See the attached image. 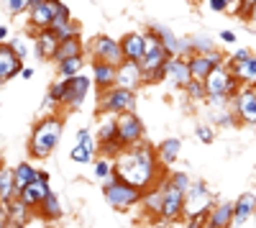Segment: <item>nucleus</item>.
Masks as SVG:
<instances>
[{
    "instance_id": "36",
    "label": "nucleus",
    "mask_w": 256,
    "mask_h": 228,
    "mask_svg": "<svg viewBox=\"0 0 256 228\" xmlns=\"http://www.w3.org/2000/svg\"><path fill=\"white\" fill-rule=\"evenodd\" d=\"M110 138H116V116H108V120H102L98 128V144L110 141Z\"/></svg>"
},
{
    "instance_id": "48",
    "label": "nucleus",
    "mask_w": 256,
    "mask_h": 228,
    "mask_svg": "<svg viewBox=\"0 0 256 228\" xmlns=\"http://www.w3.org/2000/svg\"><path fill=\"white\" fill-rule=\"evenodd\" d=\"M20 77H24V80H31V77H34V70H31V67H24V70H20Z\"/></svg>"
},
{
    "instance_id": "18",
    "label": "nucleus",
    "mask_w": 256,
    "mask_h": 228,
    "mask_svg": "<svg viewBox=\"0 0 256 228\" xmlns=\"http://www.w3.org/2000/svg\"><path fill=\"white\" fill-rule=\"evenodd\" d=\"M56 46H59V38H56V34H54L52 28H41V31L36 34V41H34V54H36V59H41V62L54 59Z\"/></svg>"
},
{
    "instance_id": "8",
    "label": "nucleus",
    "mask_w": 256,
    "mask_h": 228,
    "mask_svg": "<svg viewBox=\"0 0 256 228\" xmlns=\"http://www.w3.org/2000/svg\"><path fill=\"white\" fill-rule=\"evenodd\" d=\"M162 188H164V200H162L159 223H177L184 216V190H180L169 180H162Z\"/></svg>"
},
{
    "instance_id": "3",
    "label": "nucleus",
    "mask_w": 256,
    "mask_h": 228,
    "mask_svg": "<svg viewBox=\"0 0 256 228\" xmlns=\"http://www.w3.org/2000/svg\"><path fill=\"white\" fill-rule=\"evenodd\" d=\"M62 131H64V120L59 116H46L41 118L28 138V152L34 159H46L62 141Z\"/></svg>"
},
{
    "instance_id": "24",
    "label": "nucleus",
    "mask_w": 256,
    "mask_h": 228,
    "mask_svg": "<svg viewBox=\"0 0 256 228\" xmlns=\"http://www.w3.org/2000/svg\"><path fill=\"white\" fill-rule=\"evenodd\" d=\"M230 223H233V202H228V200L220 205H212L208 213V220H205V226H210V228H226Z\"/></svg>"
},
{
    "instance_id": "35",
    "label": "nucleus",
    "mask_w": 256,
    "mask_h": 228,
    "mask_svg": "<svg viewBox=\"0 0 256 228\" xmlns=\"http://www.w3.org/2000/svg\"><path fill=\"white\" fill-rule=\"evenodd\" d=\"M184 95L190 100H205L208 98V90H205V80H198V77H192L187 85H184Z\"/></svg>"
},
{
    "instance_id": "16",
    "label": "nucleus",
    "mask_w": 256,
    "mask_h": 228,
    "mask_svg": "<svg viewBox=\"0 0 256 228\" xmlns=\"http://www.w3.org/2000/svg\"><path fill=\"white\" fill-rule=\"evenodd\" d=\"M64 3L62 0H44L41 6H36V8H31L28 10V24H31V28H49L52 26V20H54V16L59 13V8H62Z\"/></svg>"
},
{
    "instance_id": "51",
    "label": "nucleus",
    "mask_w": 256,
    "mask_h": 228,
    "mask_svg": "<svg viewBox=\"0 0 256 228\" xmlns=\"http://www.w3.org/2000/svg\"><path fill=\"white\" fill-rule=\"evenodd\" d=\"M0 167H3V159H0Z\"/></svg>"
},
{
    "instance_id": "40",
    "label": "nucleus",
    "mask_w": 256,
    "mask_h": 228,
    "mask_svg": "<svg viewBox=\"0 0 256 228\" xmlns=\"http://www.w3.org/2000/svg\"><path fill=\"white\" fill-rule=\"evenodd\" d=\"M195 136H198L202 144H212V138H216V131H212V126H198V128H195Z\"/></svg>"
},
{
    "instance_id": "46",
    "label": "nucleus",
    "mask_w": 256,
    "mask_h": 228,
    "mask_svg": "<svg viewBox=\"0 0 256 228\" xmlns=\"http://www.w3.org/2000/svg\"><path fill=\"white\" fill-rule=\"evenodd\" d=\"M8 41H10V26L0 24V44H8Z\"/></svg>"
},
{
    "instance_id": "38",
    "label": "nucleus",
    "mask_w": 256,
    "mask_h": 228,
    "mask_svg": "<svg viewBox=\"0 0 256 228\" xmlns=\"http://www.w3.org/2000/svg\"><path fill=\"white\" fill-rule=\"evenodd\" d=\"M6 3V8H8V13L10 16H20V13H28V0H3Z\"/></svg>"
},
{
    "instance_id": "42",
    "label": "nucleus",
    "mask_w": 256,
    "mask_h": 228,
    "mask_svg": "<svg viewBox=\"0 0 256 228\" xmlns=\"http://www.w3.org/2000/svg\"><path fill=\"white\" fill-rule=\"evenodd\" d=\"M230 3H233V0H208V8L212 13H223V10H228Z\"/></svg>"
},
{
    "instance_id": "14",
    "label": "nucleus",
    "mask_w": 256,
    "mask_h": 228,
    "mask_svg": "<svg viewBox=\"0 0 256 228\" xmlns=\"http://www.w3.org/2000/svg\"><path fill=\"white\" fill-rule=\"evenodd\" d=\"M49 192H52V188H49V174H46V172H38L36 180H34L31 184H26V188L20 190L18 195H20V200H24L26 205H31V208L36 210L38 205H41V200H44Z\"/></svg>"
},
{
    "instance_id": "11",
    "label": "nucleus",
    "mask_w": 256,
    "mask_h": 228,
    "mask_svg": "<svg viewBox=\"0 0 256 228\" xmlns=\"http://www.w3.org/2000/svg\"><path fill=\"white\" fill-rule=\"evenodd\" d=\"M233 110H236L238 123L256 126V88L244 85L236 95H233Z\"/></svg>"
},
{
    "instance_id": "34",
    "label": "nucleus",
    "mask_w": 256,
    "mask_h": 228,
    "mask_svg": "<svg viewBox=\"0 0 256 228\" xmlns=\"http://www.w3.org/2000/svg\"><path fill=\"white\" fill-rule=\"evenodd\" d=\"M95 180L98 182H108L116 172H113V159L110 156H102V159H95Z\"/></svg>"
},
{
    "instance_id": "30",
    "label": "nucleus",
    "mask_w": 256,
    "mask_h": 228,
    "mask_svg": "<svg viewBox=\"0 0 256 228\" xmlns=\"http://www.w3.org/2000/svg\"><path fill=\"white\" fill-rule=\"evenodd\" d=\"M36 213L44 218V220H59V218H62V202L56 200L54 192H49L44 200H41V205L36 208Z\"/></svg>"
},
{
    "instance_id": "1",
    "label": "nucleus",
    "mask_w": 256,
    "mask_h": 228,
    "mask_svg": "<svg viewBox=\"0 0 256 228\" xmlns=\"http://www.w3.org/2000/svg\"><path fill=\"white\" fill-rule=\"evenodd\" d=\"M113 172L116 177L136 184L141 190H148L159 184L162 177V162L154 146H148L146 141H138L134 146H126L116 159H113Z\"/></svg>"
},
{
    "instance_id": "50",
    "label": "nucleus",
    "mask_w": 256,
    "mask_h": 228,
    "mask_svg": "<svg viewBox=\"0 0 256 228\" xmlns=\"http://www.w3.org/2000/svg\"><path fill=\"white\" fill-rule=\"evenodd\" d=\"M248 226H256V213H254V216L248 218Z\"/></svg>"
},
{
    "instance_id": "25",
    "label": "nucleus",
    "mask_w": 256,
    "mask_h": 228,
    "mask_svg": "<svg viewBox=\"0 0 256 228\" xmlns=\"http://www.w3.org/2000/svg\"><path fill=\"white\" fill-rule=\"evenodd\" d=\"M180 152H182V141L180 138H164L156 146L162 167H172V164L177 162V156H180Z\"/></svg>"
},
{
    "instance_id": "28",
    "label": "nucleus",
    "mask_w": 256,
    "mask_h": 228,
    "mask_svg": "<svg viewBox=\"0 0 256 228\" xmlns=\"http://www.w3.org/2000/svg\"><path fill=\"white\" fill-rule=\"evenodd\" d=\"M228 67H230V64H228ZM230 70H233V74H236V77L244 82V85L256 88V54H251L248 59L238 62V64H233Z\"/></svg>"
},
{
    "instance_id": "9",
    "label": "nucleus",
    "mask_w": 256,
    "mask_h": 228,
    "mask_svg": "<svg viewBox=\"0 0 256 228\" xmlns=\"http://www.w3.org/2000/svg\"><path fill=\"white\" fill-rule=\"evenodd\" d=\"M212 208V192L208 190L205 182H192L190 190L184 192V218L208 216Z\"/></svg>"
},
{
    "instance_id": "15",
    "label": "nucleus",
    "mask_w": 256,
    "mask_h": 228,
    "mask_svg": "<svg viewBox=\"0 0 256 228\" xmlns=\"http://www.w3.org/2000/svg\"><path fill=\"white\" fill-rule=\"evenodd\" d=\"M20 70H24V56L16 54L10 41L8 44H0V82H8V80L18 77Z\"/></svg>"
},
{
    "instance_id": "33",
    "label": "nucleus",
    "mask_w": 256,
    "mask_h": 228,
    "mask_svg": "<svg viewBox=\"0 0 256 228\" xmlns=\"http://www.w3.org/2000/svg\"><path fill=\"white\" fill-rule=\"evenodd\" d=\"M56 67H59V74H62V77H74V74L82 72V56L62 59V62H56Z\"/></svg>"
},
{
    "instance_id": "26",
    "label": "nucleus",
    "mask_w": 256,
    "mask_h": 228,
    "mask_svg": "<svg viewBox=\"0 0 256 228\" xmlns=\"http://www.w3.org/2000/svg\"><path fill=\"white\" fill-rule=\"evenodd\" d=\"M187 62H190V72H192V77H198V80H205V77L210 74V70L216 67V62L208 56V52H205V54L192 52V54L187 56Z\"/></svg>"
},
{
    "instance_id": "43",
    "label": "nucleus",
    "mask_w": 256,
    "mask_h": 228,
    "mask_svg": "<svg viewBox=\"0 0 256 228\" xmlns=\"http://www.w3.org/2000/svg\"><path fill=\"white\" fill-rule=\"evenodd\" d=\"M10 46L16 49V54H18V56H26V54H28V46H26V41L20 38V36L10 38Z\"/></svg>"
},
{
    "instance_id": "22",
    "label": "nucleus",
    "mask_w": 256,
    "mask_h": 228,
    "mask_svg": "<svg viewBox=\"0 0 256 228\" xmlns=\"http://www.w3.org/2000/svg\"><path fill=\"white\" fill-rule=\"evenodd\" d=\"M166 80L172 82L174 88H182L192 80V72H190V62L184 56H172L169 59V72H166Z\"/></svg>"
},
{
    "instance_id": "23",
    "label": "nucleus",
    "mask_w": 256,
    "mask_h": 228,
    "mask_svg": "<svg viewBox=\"0 0 256 228\" xmlns=\"http://www.w3.org/2000/svg\"><path fill=\"white\" fill-rule=\"evenodd\" d=\"M49 28L56 34L59 41H62V38H70V36L77 34V26H74V20H72L67 6H62V8H59V13L54 16V20H52V26H49Z\"/></svg>"
},
{
    "instance_id": "37",
    "label": "nucleus",
    "mask_w": 256,
    "mask_h": 228,
    "mask_svg": "<svg viewBox=\"0 0 256 228\" xmlns=\"http://www.w3.org/2000/svg\"><path fill=\"white\" fill-rule=\"evenodd\" d=\"M190 49L192 52H200V54H205V52H210V49H216V44H212V41L208 38V36H192L190 38Z\"/></svg>"
},
{
    "instance_id": "41",
    "label": "nucleus",
    "mask_w": 256,
    "mask_h": 228,
    "mask_svg": "<svg viewBox=\"0 0 256 228\" xmlns=\"http://www.w3.org/2000/svg\"><path fill=\"white\" fill-rule=\"evenodd\" d=\"M251 54H254L251 49H238V52H233V54H230V56L226 59V64H230V67H233V64H238V62H244V59H248Z\"/></svg>"
},
{
    "instance_id": "49",
    "label": "nucleus",
    "mask_w": 256,
    "mask_h": 228,
    "mask_svg": "<svg viewBox=\"0 0 256 228\" xmlns=\"http://www.w3.org/2000/svg\"><path fill=\"white\" fill-rule=\"evenodd\" d=\"M41 3H44V0H28V6H31V8H36V6H41ZM31 8H28V10H31Z\"/></svg>"
},
{
    "instance_id": "5",
    "label": "nucleus",
    "mask_w": 256,
    "mask_h": 228,
    "mask_svg": "<svg viewBox=\"0 0 256 228\" xmlns=\"http://www.w3.org/2000/svg\"><path fill=\"white\" fill-rule=\"evenodd\" d=\"M102 195L116 210H128V208H134V205H141L144 190L113 174L108 182H102Z\"/></svg>"
},
{
    "instance_id": "12",
    "label": "nucleus",
    "mask_w": 256,
    "mask_h": 228,
    "mask_svg": "<svg viewBox=\"0 0 256 228\" xmlns=\"http://www.w3.org/2000/svg\"><path fill=\"white\" fill-rule=\"evenodd\" d=\"M92 59H100V62H110V64L120 67L123 64V46H120V41L110 38V36H98L92 41Z\"/></svg>"
},
{
    "instance_id": "17",
    "label": "nucleus",
    "mask_w": 256,
    "mask_h": 228,
    "mask_svg": "<svg viewBox=\"0 0 256 228\" xmlns=\"http://www.w3.org/2000/svg\"><path fill=\"white\" fill-rule=\"evenodd\" d=\"M120 46H123V54L126 59H134V62H141L146 49H148V34H138V31H131L120 38Z\"/></svg>"
},
{
    "instance_id": "29",
    "label": "nucleus",
    "mask_w": 256,
    "mask_h": 228,
    "mask_svg": "<svg viewBox=\"0 0 256 228\" xmlns=\"http://www.w3.org/2000/svg\"><path fill=\"white\" fill-rule=\"evenodd\" d=\"M10 205V223L8 226H26L31 220V205H26L24 200H20V195H16L13 200H8Z\"/></svg>"
},
{
    "instance_id": "6",
    "label": "nucleus",
    "mask_w": 256,
    "mask_h": 228,
    "mask_svg": "<svg viewBox=\"0 0 256 228\" xmlns=\"http://www.w3.org/2000/svg\"><path fill=\"white\" fill-rule=\"evenodd\" d=\"M136 108V90H128L123 85H113L108 90H100V102H98V110L105 116H118L126 110H134Z\"/></svg>"
},
{
    "instance_id": "27",
    "label": "nucleus",
    "mask_w": 256,
    "mask_h": 228,
    "mask_svg": "<svg viewBox=\"0 0 256 228\" xmlns=\"http://www.w3.org/2000/svg\"><path fill=\"white\" fill-rule=\"evenodd\" d=\"M70 56H82V38H80V34H74L70 38H62L52 62H62V59H70Z\"/></svg>"
},
{
    "instance_id": "7",
    "label": "nucleus",
    "mask_w": 256,
    "mask_h": 228,
    "mask_svg": "<svg viewBox=\"0 0 256 228\" xmlns=\"http://www.w3.org/2000/svg\"><path fill=\"white\" fill-rule=\"evenodd\" d=\"M244 88V82L233 74V70L226 64H216L210 70V74L205 77V90L208 95H223V98H233Z\"/></svg>"
},
{
    "instance_id": "2",
    "label": "nucleus",
    "mask_w": 256,
    "mask_h": 228,
    "mask_svg": "<svg viewBox=\"0 0 256 228\" xmlns=\"http://www.w3.org/2000/svg\"><path fill=\"white\" fill-rule=\"evenodd\" d=\"M90 88H92V77L88 74H74V77H62L56 80L54 85L49 88V106H59V108H80L84 98L90 95Z\"/></svg>"
},
{
    "instance_id": "4",
    "label": "nucleus",
    "mask_w": 256,
    "mask_h": 228,
    "mask_svg": "<svg viewBox=\"0 0 256 228\" xmlns=\"http://www.w3.org/2000/svg\"><path fill=\"white\" fill-rule=\"evenodd\" d=\"M148 34V31H146ZM169 59H172V54H169V49L162 44V41L148 34V49L141 59V72H144V82H148V85H154V82H162L166 80V72H169Z\"/></svg>"
},
{
    "instance_id": "13",
    "label": "nucleus",
    "mask_w": 256,
    "mask_h": 228,
    "mask_svg": "<svg viewBox=\"0 0 256 228\" xmlns=\"http://www.w3.org/2000/svg\"><path fill=\"white\" fill-rule=\"evenodd\" d=\"M148 34H154L162 44L169 49V54L172 56H190L192 54V49H190V38H177L174 34H172V28H166V26H162V24H154L152 28H148Z\"/></svg>"
},
{
    "instance_id": "52",
    "label": "nucleus",
    "mask_w": 256,
    "mask_h": 228,
    "mask_svg": "<svg viewBox=\"0 0 256 228\" xmlns=\"http://www.w3.org/2000/svg\"><path fill=\"white\" fill-rule=\"evenodd\" d=\"M0 85H3V82H0Z\"/></svg>"
},
{
    "instance_id": "10",
    "label": "nucleus",
    "mask_w": 256,
    "mask_h": 228,
    "mask_svg": "<svg viewBox=\"0 0 256 228\" xmlns=\"http://www.w3.org/2000/svg\"><path fill=\"white\" fill-rule=\"evenodd\" d=\"M144 120L134 113V110H126L116 116V136L123 141V146H134V144L144 141Z\"/></svg>"
},
{
    "instance_id": "31",
    "label": "nucleus",
    "mask_w": 256,
    "mask_h": 228,
    "mask_svg": "<svg viewBox=\"0 0 256 228\" xmlns=\"http://www.w3.org/2000/svg\"><path fill=\"white\" fill-rule=\"evenodd\" d=\"M36 174H38L36 167H31L28 162H20L18 167L13 170V184H16V190L20 192V190L26 188V184H31V182L36 180Z\"/></svg>"
},
{
    "instance_id": "47",
    "label": "nucleus",
    "mask_w": 256,
    "mask_h": 228,
    "mask_svg": "<svg viewBox=\"0 0 256 228\" xmlns=\"http://www.w3.org/2000/svg\"><path fill=\"white\" fill-rule=\"evenodd\" d=\"M220 41L223 44H233V41H236V34L233 31H220Z\"/></svg>"
},
{
    "instance_id": "20",
    "label": "nucleus",
    "mask_w": 256,
    "mask_h": 228,
    "mask_svg": "<svg viewBox=\"0 0 256 228\" xmlns=\"http://www.w3.org/2000/svg\"><path fill=\"white\" fill-rule=\"evenodd\" d=\"M92 82H95L100 90H108V88L118 85V67L110 64V62L95 59L92 62Z\"/></svg>"
},
{
    "instance_id": "19",
    "label": "nucleus",
    "mask_w": 256,
    "mask_h": 228,
    "mask_svg": "<svg viewBox=\"0 0 256 228\" xmlns=\"http://www.w3.org/2000/svg\"><path fill=\"white\" fill-rule=\"evenodd\" d=\"M256 213V195L254 192H244L236 202H233V223L236 228H244L248 226V218Z\"/></svg>"
},
{
    "instance_id": "21",
    "label": "nucleus",
    "mask_w": 256,
    "mask_h": 228,
    "mask_svg": "<svg viewBox=\"0 0 256 228\" xmlns=\"http://www.w3.org/2000/svg\"><path fill=\"white\" fill-rule=\"evenodd\" d=\"M144 82V72H141V62L134 59H123V64L118 67V85L128 88V90H136Z\"/></svg>"
},
{
    "instance_id": "39",
    "label": "nucleus",
    "mask_w": 256,
    "mask_h": 228,
    "mask_svg": "<svg viewBox=\"0 0 256 228\" xmlns=\"http://www.w3.org/2000/svg\"><path fill=\"white\" fill-rule=\"evenodd\" d=\"M166 180L172 182V184H177V188H180V190H184V192L190 190V184H192V180L187 177V172H172Z\"/></svg>"
},
{
    "instance_id": "32",
    "label": "nucleus",
    "mask_w": 256,
    "mask_h": 228,
    "mask_svg": "<svg viewBox=\"0 0 256 228\" xmlns=\"http://www.w3.org/2000/svg\"><path fill=\"white\" fill-rule=\"evenodd\" d=\"M95 149H98V144L92 141V144H74V149L70 152V159L72 162H77V164H90V162H95Z\"/></svg>"
},
{
    "instance_id": "45",
    "label": "nucleus",
    "mask_w": 256,
    "mask_h": 228,
    "mask_svg": "<svg viewBox=\"0 0 256 228\" xmlns=\"http://www.w3.org/2000/svg\"><path fill=\"white\" fill-rule=\"evenodd\" d=\"M77 141H80V144H92L90 128H80V131H77Z\"/></svg>"
},
{
    "instance_id": "44",
    "label": "nucleus",
    "mask_w": 256,
    "mask_h": 228,
    "mask_svg": "<svg viewBox=\"0 0 256 228\" xmlns=\"http://www.w3.org/2000/svg\"><path fill=\"white\" fill-rule=\"evenodd\" d=\"M10 223V205L8 200H0V226H8Z\"/></svg>"
}]
</instances>
